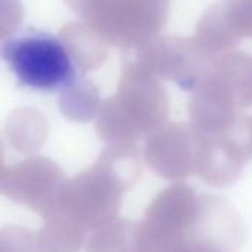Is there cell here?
Instances as JSON below:
<instances>
[{"label": "cell", "mask_w": 252, "mask_h": 252, "mask_svg": "<svg viewBox=\"0 0 252 252\" xmlns=\"http://www.w3.org/2000/svg\"><path fill=\"white\" fill-rule=\"evenodd\" d=\"M3 61L15 74L18 85L60 92L77 79V68L64 42L40 29L27 27L8 36L0 48Z\"/></svg>", "instance_id": "obj_1"}]
</instances>
